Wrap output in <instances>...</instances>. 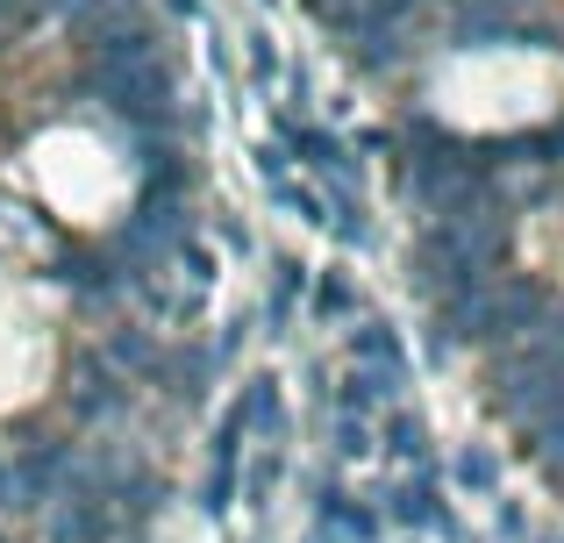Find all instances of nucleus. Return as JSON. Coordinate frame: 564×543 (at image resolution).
Returning <instances> with one entry per match:
<instances>
[{
    "label": "nucleus",
    "instance_id": "1",
    "mask_svg": "<svg viewBox=\"0 0 564 543\" xmlns=\"http://www.w3.org/2000/svg\"><path fill=\"white\" fill-rule=\"evenodd\" d=\"M344 307H350V286H344V279H329V286H322V315H344Z\"/></svg>",
    "mask_w": 564,
    "mask_h": 543
}]
</instances>
